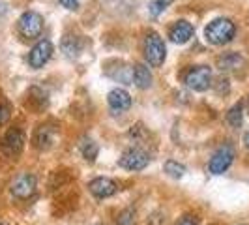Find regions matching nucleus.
<instances>
[{
    "label": "nucleus",
    "mask_w": 249,
    "mask_h": 225,
    "mask_svg": "<svg viewBox=\"0 0 249 225\" xmlns=\"http://www.w3.org/2000/svg\"><path fill=\"white\" fill-rule=\"evenodd\" d=\"M36 186H37V180L32 173H21L12 184L13 197H17V199H28V197L34 195Z\"/></svg>",
    "instance_id": "obj_8"
},
{
    "label": "nucleus",
    "mask_w": 249,
    "mask_h": 225,
    "mask_svg": "<svg viewBox=\"0 0 249 225\" xmlns=\"http://www.w3.org/2000/svg\"><path fill=\"white\" fill-rule=\"evenodd\" d=\"M184 83L195 92H204L212 85V70L208 66H193L184 75Z\"/></svg>",
    "instance_id": "obj_3"
},
{
    "label": "nucleus",
    "mask_w": 249,
    "mask_h": 225,
    "mask_svg": "<svg viewBox=\"0 0 249 225\" xmlns=\"http://www.w3.org/2000/svg\"><path fill=\"white\" fill-rule=\"evenodd\" d=\"M169 2H171V0H152V2H150V13H152V15H160V13L167 8Z\"/></svg>",
    "instance_id": "obj_20"
},
{
    "label": "nucleus",
    "mask_w": 249,
    "mask_h": 225,
    "mask_svg": "<svg viewBox=\"0 0 249 225\" xmlns=\"http://www.w3.org/2000/svg\"><path fill=\"white\" fill-rule=\"evenodd\" d=\"M107 101L114 111H127L131 107V96L124 88H112L107 96Z\"/></svg>",
    "instance_id": "obj_13"
},
{
    "label": "nucleus",
    "mask_w": 249,
    "mask_h": 225,
    "mask_svg": "<svg viewBox=\"0 0 249 225\" xmlns=\"http://www.w3.org/2000/svg\"><path fill=\"white\" fill-rule=\"evenodd\" d=\"M232 162H234V149L231 145H223L213 152L212 160L208 163V169L212 175H221L232 165Z\"/></svg>",
    "instance_id": "obj_6"
},
{
    "label": "nucleus",
    "mask_w": 249,
    "mask_h": 225,
    "mask_svg": "<svg viewBox=\"0 0 249 225\" xmlns=\"http://www.w3.org/2000/svg\"><path fill=\"white\" fill-rule=\"evenodd\" d=\"M25 143H26V137H25V131L21 130V128H10L6 133H4V137H2V150L8 154V156H19L23 149H25Z\"/></svg>",
    "instance_id": "obj_7"
},
{
    "label": "nucleus",
    "mask_w": 249,
    "mask_h": 225,
    "mask_svg": "<svg viewBox=\"0 0 249 225\" xmlns=\"http://www.w3.org/2000/svg\"><path fill=\"white\" fill-rule=\"evenodd\" d=\"M217 66L221 72H234V70H240L244 66V56L234 53V51L225 53L217 58Z\"/></svg>",
    "instance_id": "obj_14"
},
{
    "label": "nucleus",
    "mask_w": 249,
    "mask_h": 225,
    "mask_svg": "<svg viewBox=\"0 0 249 225\" xmlns=\"http://www.w3.org/2000/svg\"><path fill=\"white\" fill-rule=\"evenodd\" d=\"M8 116H10V107L4 105V103H0V124H4L8 120Z\"/></svg>",
    "instance_id": "obj_22"
},
{
    "label": "nucleus",
    "mask_w": 249,
    "mask_h": 225,
    "mask_svg": "<svg viewBox=\"0 0 249 225\" xmlns=\"http://www.w3.org/2000/svg\"><path fill=\"white\" fill-rule=\"evenodd\" d=\"M165 173L173 176V178H182L186 173V167L182 163L175 162V160H169V162H165Z\"/></svg>",
    "instance_id": "obj_19"
},
{
    "label": "nucleus",
    "mask_w": 249,
    "mask_h": 225,
    "mask_svg": "<svg viewBox=\"0 0 249 225\" xmlns=\"http://www.w3.org/2000/svg\"><path fill=\"white\" fill-rule=\"evenodd\" d=\"M17 26H19L21 36L32 39V38H37L41 34V30H43V17L36 12H25L19 17Z\"/></svg>",
    "instance_id": "obj_5"
},
{
    "label": "nucleus",
    "mask_w": 249,
    "mask_h": 225,
    "mask_svg": "<svg viewBox=\"0 0 249 225\" xmlns=\"http://www.w3.org/2000/svg\"><path fill=\"white\" fill-rule=\"evenodd\" d=\"M62 51L66 53V56L75 58V56L83 51V39H81L79 36H64Z\"/></svg>",
    "instance_id": "obj_16"
},
{
    "label": "nucleus",
    "mask_w": 249,
    "mask_h": 225,
    "mask_svg": "<svg viewBox=\"0 0 249 225\" xmlns=\"http://www.w3.org/2000/svg\"><path fill=\"white\" fill-rule=\"evenodd\" d=\"M144 56H146V60L148 64L152 66H161L165 62V56H167V47H165V41H163V38L158 34V32H154V30H150L146 38H144Z\"/></svg>",
    "instance_id": "obj_2"
},
{
    "label": "nucleus",
    "mask_w": 249,
    "mask_h": 225,
    "mask_svg": "<svg viewBox=\"0 0 249 225\" xmlns=\"http://www.w3.org/2000/svg\"><path fill=\"white\" fill-rule=\"evenodd\" d=\"M244 145H246V149H249V130L244 133Z\"/></svg>",
    "instance_id": "obj_24"
},
{
    "label": "nucleus",
    "mask_w": 249,
    "mask_h": 225,
    "mask_svg": "<svg viewBox=\"0 0 249 225\" xmlns=\"http://www.w3.org/2000/svg\"><path fill=\"white\" fill-rule=\"evenodd\" d=\"M81 152H83V158L87 160V162L94 163L96 162V158H98V154H100V149H98V143L94 141V139L90 137H85L81 141Z\"/></svg>",
    "instance_id": "obj_17"
},
{
    "label": "nucleus",
    "mask_w": 249,
    "mask_h": 225,
    "mask_svg": "<svg viewBox=\"0 0 249 225\" xmlns=\"http://www.w3.org/2000/svg\"><path fill=\"white\" fill-rule=\"evenodd\" d=\"M191 36H193V25L187 23L186 19H178L169 28V38L175 43H186L191 39Z\"/></svg>",
    "instance_id": "obj_11"
},
{
    "label": "nucleus",
    "mask_w": 249,
    "mask_h": 225,
    "mask_svg": "<svg viewBox=\"0 0 249 225\" xmlns=\"http://www.w3.org/2000/svg\"><path fill=\"white\" fill-rule=\"evenodd\" d=\"M118 163H120V167H124L127 171H142L150 163V156L146 150L133 147V149H127L120 156Z\"/></svg>",
    "instance_id": "obj_4"
},
{
    "label": "nucleus",
    "mask_w": 249,
    "mask_h": 225,
    "mask_svg": "<svg viewBox=\"0 0 249 225\" xmlns=\"http://www.w3.org/2000/svg\"><path fill=\"white\" fill-rule=\"evenodd\" d=\"M227 122L232 126V128H240L244 122V105L242 103H234L229 112H227Z\"/></svg>",
    "instance_id": "obj_18"
},
{
    "label": "nucleus",
    "mask_w": 249,
    "mask_h": 225,
    "mask_svg": "<svg viewBox=\"0 0 249 225\" xmlns=\"http://www.w3.org/2000/svg\"><path fill=\"white\" fill-rule=\"evenodd\" d=\"M236 34V25L229 17H217L204 28V38L212 45H225Z\"/></svg>",
    "instance_id": "obj_1"
},
{
    "label": "nucleus",
    "mask_w": 249,
    "mask_h": 225,
    "mask_svg": "<svg viewBox=\"0 0 249 225\" xmlns=\"http://www.w3.org/2000/svg\"><path fill=\"white\" fill-rule=\"evenodd\" d=\"M54 130H53V126H37L36 131H34V137H32V145L39 150H47L53 147V143H54Z\"/></svg>",
    "instance_id": "obj_12"
},
{
    "label": "nucleus",
    "mask_w": 249,
    "mask_h": 225,
    "mask_svg": "<svg viewBox=\"0 0 249 225\" xmlns=\"http://www.w3.org/2000/svg\"><path fill=\"white\" fill-rule=\"evenodd\" d=\"M176 225H199V218L193 214H186L176 222Z\"/></svg>",
    "instance_id": "obj_21"
},
{
    "label": "nucleus",
    "mask_w": 249,
    "mask_h": 225,
    "mask_svg": "<svg viewBox=\"0 0 249 225\" xmlns=\"http://www.w3.org/2000/svg\"><path fill=\"white\" fill-rule=\"evenodd\" d=\"M133 83L137 88H148L152 85V72L148 70V66L137 64L133 68Z\"/></svg>",
    "instance_id": "obj_15"
},
{
    "label": "nucleus",
    "mask_w": 249,
    "mask_h": 225,
    "mask_svg": "<svg viewBox=\"0 0 249 225\" xmlns=\"http://www.w3.org/2000/svg\"><path fill=\"white\" fill-rule=\"evenodd\" d=\"M88 189H90V193L94 195V197H98V199H107V197H111L114 195L116 191H118V184L111 180V178H105V176H100V178H94L90 184H88Z\"/></svg>",
    "instance_id": "obj_10"
},
{
    "label": "nucleus",
    "mask_w": 249,
    "mask_h": 225,
    "mask_svg": "<svg viewBox=\"0 0 249 225\" xmlns=\"http://www.w3.org/2000/svg\"><path fill=\"white\" fill-rule=\"evenodd\" d=\"M51 56H53V43L49 39H39L36 45L30 49L28 64L37 70V68H43L45 64L49 62Z\"/></svg>",
    "instance_id": "obj_9"
},
{
    "label": "nucleus",
    "mask_w": 249,
    "mask_h": 225,
    "mask_svg": "<svg viewBox=\"0 0 249 225\" xmlns=\"http://www.w3.org/2000/svg\"><path fill=\"white\" fill-rule=\"evenodd\" d=\"M0 225H2V224H0Z\"/></svg>",
    "instance_id": "obj_25"
},
{
    "label": "nucleus",
    "mask_w": 249,
    "mask_h": 225,
    "mask_svg": "<svg viewBox=\"0 0 249 225\" xmlns=\"http://www.w3.org/2000/svg\"><path fill=\"white\" fill-rule=\"evenodd\" d=\"M66 10H77L79 8V0H58Z\"/></svg>",
    "instance_id": "obj_23"
}]
</instances>
